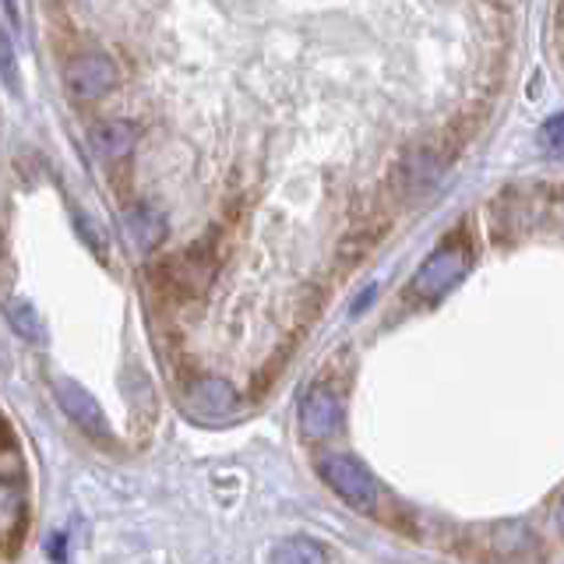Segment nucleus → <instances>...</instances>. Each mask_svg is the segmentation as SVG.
I'll return each mask as SVG.
<instances>
[{
    "label": "nucleus",
    "mask_w": 564,
    "mask_h": 564,
    "mask_svg": "<svg viewBox=\"0 0 564 564\" xmlns=\"http://www.w3.org/2000/svg\"><path fill=\"white\" fill-rule=\"evenodd\" d=\"M317 476H322L335 498H343L352 511H360V516H370V511H375L378 484H375V476L367 473V466L360 463V458L343 455V452L322 455V458H317Z\"/></svg>",
    "instance_id": "1"
},
{
    "label": "nucleus",
    "mask_w": 564,
    "mask_h": 564,
    "mask_svg": "<svg viewBox=\"0 0 564 564\" xmlns=\"http://www.w3.org/2000/svg\"><path fill=\"white\" fill-rule=\"evenodd\" d=\"M473 264V247L466 243L463 234H452L448 240H441L434 247V254L420 264V272L413 275V290L423 296V300H441L445 296L458 279L469 272Z\"/></svg>",
    "instance_id": "2"
},
{
    "label": "nucleus",
    "mask_w": 564,
    "mask_h": 564,
    "mask_svg": "<svg viewBox=\"0 0 564 564\" xmlns=\"http://www.w3.org/2000/svg\"><path fill=\"white\" fill-rule=\"evenodd\" d=\"M64 85L70 99H99L117 85V64L106 53H82V57L67 61L64 67Z\"/></svg>",
    "instance_id": "3"
},
{
    "label": "nucleus",
    "mask_w": 564,
    "mask_h": 564,
    "mask_svg": "<svg viewBox=\"0 0 564 564\" xmlns=\"http://www.w3.org/2000/svg\"><path fill=\"white\" fill-rule=\"evenodd\" d=\"M57 402H61V410L78 423V427L85 434H93L99 441H110V423H106V413H102V405L85 392V388L78 381H67L61 378L57 384Z\"/></svg>",
    "instance_id": "4"
},
{
    "label": "nucleus",
    "mask_w": 564,
    "mask_h": 564,
    "mask_svg": "<svg viewBox=\"0 0 564 564\" xmlns=\"http://www.w3.org/2000/svg\"><path fill=\"white\" fill-rule=\"evenodd\" d=\"M339 420H343V410L328 388H311L304 402H300V427H304V434L311 441H322V437L335 434Z\"/></svg>",
    "instance_id": "5"
},
{
    "label": "nucleus",
    "mask_w": 564,
    "mask_h": 564,
    "mask_svg": "<svg viewBox=\"0 0 564 564\" xmlns=\"http://www.w3.org/2000/svg\"><path fill=\"white\" fill-rule=\"evenodd\" d=\"M441 176H445V163H441L434 152H416L402 163L399 181H402L405 198H423V194L434 191Z\"/></svg>",
    "instance_id": "6"
},
{
    "label": "nucleus",
    "mask_w": 564,
    "mask_h": 564,
    "mask_svg": "<svg viewBox=\"0 0 564 564\" xmlns=\"http://www.w3.org/2000/svg\"><path fill=\"white\" fill-rule=\"evenodd\" d=\"M93 141L102 155L120 159L138 145V123L131 120H102L93 128Z\"/></svg>",
    "instance_id": "7"
},
{
    "label": "nucleus",
    "mask_w": 564,
    "mask_h": 564,
    "mask_svg": "<svg viewBox=\"0 0 564 564\" xmlns=\"http://www.w3.org/2000/svg\"><path fill=\"white\" fill-rule=\"evenodd\" d=\"M234 399H237L234 388H229L223 378H202L191 392V405L202 416H226L234 410Z\"/></svg>",
    "instance_id": "8"
},
{
    "label": "nucleus",
    "mask_w": 564,
    "mask_h": 564,
    "mask_svg": "<svg viewBox=\"0 0 564 564\" xmlns=\"http://www.w3.org/2000/svg\"><path fill=\"white\" fill-rule=\"evenodd\" d=\"M128 229H131V237L138 240L141 251H152V247L166 237V219L159 216L155 208H134L131 216H128Z\"/></svg>",
    "instance_id": "9"
},
{
    "label": "nucleus",
    "mask_w": 564,
    "mask_h": 564,
    "mask_svg": "<svg viewBox=\"0 0 564 564\" xmlns=\"http://www.w3.org/2000/svg\"><path fill=\"white\" fill-rule=\"evenodd\" d=\"M8 322L11 328L22 335V339L29 343H46V328L40 322V314H35V307L29 304V300H8Z\"/></svg>",
    "instance_id": "10"
},
{
    "label": "nucleus",
    "mask_w": 564,
    "mask_h": 564,
    "mask_svg": "<svg viewBox=\"0 0 564 564\" xmlns=\"http://www.w3.org/2000/svg\"><path fill=\"white\" fill-rule=\"evenodd\" d=\"M332 554L325 551L322 543H314V540H304V536H296V540H286V543H279L275 551H272V561L275 564H314V561H328Z\"/></svg>",
    "instance_id": "11"
},
{
    "label": "nucleus",
    "mask_w": 564,
    "mask_h": 564,
    "mask_svg": "<svg viewBox=\"0 0 564 564\" xmlns=\"http://www.w3.org/2000/svg\"><path fill=\"white\" fill-rule=\"evenodd\" d=\"M18 522H22V490L0 480V536H8Z\"/></svg>",
    "instance_id": "12"
},
{
    "label": "nucleus",
    "mask_w": 564,
    "mask_h": 564,
    "mask_svg": "<svg viewBox=\"0 0 564 564\" xmlns=\"http://www.w3.org/2000/svg\"><path fill=\"white\" fill-rule=\"evenodd\" d=\"M0 78H4V85L11 88V93H18V85H22V78H18V61H14V46L8 40V32L0 29Z\"/></svg>",
    "instance_id": "13"
},
{
    "label": "nucleus",
    "mask_w": 564,
    "mask_h": 564,
    "mask_svg": "<svg viewBox=\"0 0 564 564\" xmlns=\"http://www.w3.org/2000/svg\"><path fill=\"white\" fill-rule=\"evenodd\" d=\"M4 8H8V18H11V25H14V29L22 25V0H4Z\"/></svg>",
    "instance_id": "14"
},
{
    "label": "nucleus",
    "mask_w": 564,
    "mask_h": 564,
    "mask_svg": "<svg viewBox=\"0 0 564 564\" xmlns=\"http://www.w3.org/2000/svg\"><path fill=\"white\" fill-rule=\"evenodd\" d=\"M546 134H551V149L561 145V117H554L551 123H546Z\"/></svg>",
    "instance_id": "15"
}]
</instances>
